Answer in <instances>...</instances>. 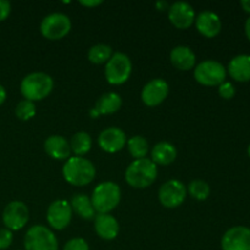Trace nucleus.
Here are the masks:
<instances>
[{
	"label": "nucleus",
	"mask_w": 250,
	"mask_h": 250,
	"mask_svg": "<svg viewBox=\"0 0 250 250\" xmlns=\"http://www.w3.org/2000/svg\"><path fill=\"white\" fill-rule=\"evenodd\" d=\"M158 177V166L151 161V159L144 158L133 160L126 168L125 178L131 187L148 188L155 182Z\"/></svg>",
	"instance_id": "nucleus-1"
},
{
	"label": "nucleus",
	"mask_w": 250,
	"mask_h": 250,
	"mask_svg": "<svg viewBox=\"0 0 250 250\" xmlns=\"http://www.w3.org/2000/svg\"><path fill=\"white\" fill-rule=\"evenodd\" d=\"M66 182L72 186H87L94 180L95 167L92 161L83 156H70L62 167Z\"/></svg>",
	"instance_id": "nucleus-2"
},
{
	"label": "nucleus",
	"mask_w": 250,
	"mask_h": 250,
	"mask_svg": "<svg viewBox=\"0 0 250 250\" xmlns=\"http://www.w3.org/2000/svg\"><path fill=\"white\" fill-rule=\"evenodd\" d=\"M54 88V81L45 72H32L22 80L20 89L24 99L39 102L48 97Z\"/></svg>",
	"instance_id": "nucleus-3"
},
{
	"label": "nucleus",
	"mask_w": 250,
	"mask_h": 250,
	"mask_svg": "<svg viewBox=\"0 0 250 250\" xmlns=\"http://www.w3.org/2000/svg\"><path fill=\"white\" fill-rule=\"evenodd\" d=\"M92 204L98 214H109L120 204L121 189L119 185L111 181L99 183L93 190Z\"/></svg>",
	"instance_id": "nucleus-4"
},
{
	"label": "nucleus",
	"mask_w": 250,
	"mask_h": 250,
	"mask_svg": "<svg viewBox=\"0 0 250 250\" xmlns=\"http://www.w3.org/2000/svg\"><path fill=\"white\" fill-rule=\"evenodd\" d=\"M24 250H58L56 236L45 226H32L24 234Z\"/></svg>",
	"instance_id": "nucleus-5"
},
{
	"label": "nucleus",
	"mask_w": 250,
	"mask_h": 250,
	"mask_svg": "<svg viewBox=\"0 0 250 250\" xmlns=\"http://www.w3.org/2000/svg\"><path fill=\"white\" fill-rule=\"evenodd\" d=\"M132 73V61L126 54L115 53L105 66V78L110 84H124Z\"/></svg>",
	"instance_id": "nucleus-6"
},
{
	"label": "nucleus",
	"mask_w": 250,
	"mask_h": 250,
	"mask_svg": "<svg viewBox=\"0 0 250 250\" xmlns=\"http://www.w3.org/2000/svg\"><path fill=\"white\" fill-rule=\"evenodd\" d=\"M227 71L221 62L215 60H205L198 63L194 68V78L198 83L207 87H219L225 82Z\"/></svg>",
	"instance_id": "nucleus-7"
},
{
	"label": "nucleus",
	"mask_w": 250,
	"mask_h": 250,
	"mask_svg": "<svg viewBox=\"0 0 250 250\" xmlns=\"http://www.w3.org/2000/svg\"><path fill=\"white\" fill-rule=\"evenodd\" d=\"M71 20L67 15L61 12H53L42 20L41 32L43 37L50 41H58L67 36L71 31Z\"/></svg>",
	"instance_id": "nucleus-8"
},
{
	"label": "nucleus",
	"mask_w": 250,
	"mask_h": 250,
	"mask_svg": "<svg viewBox=\"0 0 250 250\" xmlns=\"http://www.w3.org/2000/svg\"><path fill=\"white\" fill-rule=\"evenodd\" d=\"M29 220V210L23 202L9 203L2 211V222L10 231H20Z\"/></svg>",
	"instance_id": "nucleus-9"
},
{
	"label": "nucleus",
	"mask_w": 250,
	"mask_h": 250,
	"mask_svg": "<svg viewBox=\"0 0 250 250\" xmlns=\"http://www.w3.org/2000/svg\"><path fill=\"white\" fill-rule=\"evenodd\" d=\"M186 197H187V188L178 180L167 181L159 189V200L161 205L168 209L182 205Z\"/></svg>",
	"instance_id": "nucleus-10"
},
{
	"label": "nucleus",
	"mask_w": 250,
	"mask_h": 250,
	"mask_svg": "<svg viewBox=\"0 0 250 250\" xmlns=\"http://www.w3.org/2000/svg\"><path fill=\"white\" fill-rule=\"evenodd\" d=\"M72 212V208L67 200H55L49 205L46 211V221L54 229L61 231L70 225Z\"/></svg>",
	"instance_id": "nucleus-11"
},
{
	"label": "nucleus",
	"mask_w": 250,
	"mask_h": 250,
	"mask_svg": "<svg viewBox=\"0 0 250 250\" xmlns=\"http://www.w3.org/2000/svg\"><path fill=\"white\" fill-rule=\"evenodd\" d=\"M168 95V84L163 78H154L149 81L142 89V102L149 107L160 105Z\"/></svg>",
	"instance_id": "nucleus-12"
},
{
	"label": "nucleus",
	"mask_w": 250,
	"mask_h": 250,
	"mask_svg": "<svg viewBox=\"0 0 250 250\" xmlns=\"http://www.w3.org/2000/svg\"><path fill=\"white\" fill-rule=\"evenodd\" d=\"M168 20L178 29H187L194 23L195 12L190 4L186 1H176L167 10Z\"/></svg>",
	"instance_id": "nucleus-13"
},
{
	"label": "nucleus",
	"mask_w": 250,
	"mask_h": 250,
	"mask_svg": "<svg viewBox=\"0 0 250 250\" xmlns=\"http://www.w3.org/2000/svg\"><path fill=\"white\" fill-rule=\"evenodd\" d=\"M222 250H250V229L236 226L227 229L221 239Z\"/></svg>",
	"instance_id": "nucleus-14"
},
{
	"label": "nucleus",
	"mask_w": 250,
	"mask_h": 250,
	"mask_svg": "<svg viewBox=\"0 0 250 250\" xmlns=\"http://www.w3.org/2000/svg\"><path fill=\"white\" fill-rule=\"evenodd\" d=\"M127 143V138L125 132L119 127H109L100 132L98 137V144L102 150L106 153H117L121 150Z\"/></svg>",
	"instance_id": "nucleus-15"
},
{
	"label": "nucleus",
	"mask_w": 250,
	"mask_h": 250,
	"mask_svg": "<svg viewBox=\"0 0 250 250\" xmlns=\"http://www.w3.org/2000/svg\"><path fill=\"white\" fill-rule=\"evenodd\" d=\"M194 22L198 32L207 38H214L221 32L222 23L219 15L209 10L200 12Z\"/></svg>",
	"instance_id": "nucleus-16"
},
{
	"label": "nucleus",
	"mask_w": 250,
	"mask_h": 250,
	"mask_svg": "<svg viewBox=\"0 0 250 250\" xmlns=\"http://www.w3.org/2000/svg\"><path fill=\"white\" fill-rule=\"evenodd\" d=\"M94 231L104 241H112L117 237L120 225L110 214H98L94 217Z\"/></svg>",
	"instance_id": "nucleus-17"
},
{
	"label": "nucleus",
	"mask_w": 250,
	"mask_h": 250,
	"mask_svg": "<svg viewBox=\"0 0 250 250\" xmlns=\"http://www.w3.org/2000/svg\"><path fill=\"white\" fill-rule=\"evenodd\" d=\"M44 149L46 154L56 160H67L71 155L70 143L62 136L54 134L44 142Z\"/></svg>",
	"instance_id": "nucleus-18"
},
{
	"label": "nucleus",
	"mask_w": 250,
	"mask_h": 250,
	"mask_svg": "<svg viewBox=\"0 0 250 250\" xmlns=\"http://www.w3.org/2000/svg\"><path fill=\"white\" fill-rule=\"evenodd\" d=\"M170 61L177 70L189 71L195 65V54L189 46H175L170 53Z\"/></svg>",
	"instance_id": "nucleus-19"
},
{
	"label": "nucleus",
	"mask_w": 250,
	"mask_h": 250,
	"mask_svg": "<svg viewBox=\"0 0 250 250\" xmlns=\"http://www.w3.org/2000/svg\"><path fill=\"white\" fill-rule=\"evenodd\" d=\"M229 76L237 82H248L250 81V55L241 54L229 61Z\"/></svg>",
	"instance_id": "nucleus-20"
},
{
	"label": "nucleus",
	"mask_w": 250,
	"mask_h": 250,
	"mask_svg": "<svg viewBox=\"0 0 250 250\" xmlns=\"http://www.w3.org/2000/svg\"><path fill=\"white\" fill-rule=\"evenodd\" d=\"M177 158V150L173 144L168 142H160L155 144L151 150V161L155 165H170Z\"/></svg>",
	"instance_id": "nucleus-21"
},
{
	"label": "nucleus",
	"mask_w": 250,
	"mask_h": 250,
	"mask_svg": "<svg viewBox=\"0 0 250 250\" xmlns=\"http://www.w3.org/2000/svg\"><path fill=\"white\" fill-rule=\"evenodd\" d=\"M122 106V98L117 93L109 92L98 99L94 110L99 115H110L119 111Z\"/></svg>",
	"instance_id": "nucleus-22"
},
{
	"label": "nucleus",
	"mask_w": 250,
	"mask_h": 250,
	"mask_svg": "<svg viewBox=\"0 0 250 250\" xmlns=\"http://www.w3.org/2000/svg\"><path fill=\"white\" fill-rule=\"evenodd\" d=\"M70 205L72 208V211H75L82 219L92 220L95 217V210L93 208L92 200L88 195L82 194V193L75 194L71 199Z\"/></svg>",
	"instance_id": "nucleus-23"
},
{
	"label": "nucleus",
	"mask_w": 250,
	"mask_h": 250,
	"mask_svg": "<svg viewBox=\"0 0 250 250\" xmlns=\"http://www.w3.org/2000/svg\"><path fill=\"white\" fill-rule=\"evenodd\" d=\"M92 137L87 132H77L71 138V153L75 154V156L85 155L90 150V148H92Z\"/></svg>",
	"instance_id": "nucleus-24"
},
{
	"label": "nucleus",
	"mask_w": 250,
	"mask_h": 250,
	"mask_svg": "<svg viewBox=\"0 0 250 250\" xmlns=\"http://www.w3.org/2000/svg\"><path fill=\"white\" fill-rule=\"evenodd\" d=\"M127 149L134 160L144 159L149 151L148 141L142 136H134L127 141Z\"/></svg>",
	"instance_id": "nucleus-25"
},
{
	"label": "nucleus",
	"mask_w": 250,
	"mask_h": 250,
	"mask_svg": "<svg viewBox=\"0 0 250 250\" xmlns=\"http://www.w3.org/2000/svg\"><path fill=\"white\" fill-rule=\"evenodd\" d=\"M112 48L106 44H97L93 45L88 51V59L90 62L95 63V65H100V63H106L112 56Z\"/></svg>",
	"instance_id": "nucleus-26"
},
{
	"label": "nucleus",
	"mask_w": 250,
	"mask_h": 250,
	"mask_svg": "<svg viewBox=\"0 0 250 250\" xmlns=\"http://www.w3.org/2000/svg\"><path fill=\"white\" fill-rule=\"evenodd\" d=\"M188 193L197 200H205L210 195V186L203 180H194L188 185Z\"/></svg>",
	"instance_id": "nucleus-27"
},
{
	"label": "nucleus",
	"mask_w": 250,
	"mask_h": 250,
	"mask_svg": "<svg viewBox=\"0 0 250 250\" xmlns=\"http://www.w3.org/2000/svg\"><path fill=\"white\" fill-rule=\"evenodd\" d=\"M37 109L36 104L31 100L23 99L16 105V109H15V114H16L17 119L22 120V121H28L32 117H34L36 115Z\"/></svg>",
	"instance_id": "nucleus-28"
},
{
	"label": "nucleus",
	"mask_w": 250,
	"mask_h": 250,
	"mask_svg": "<svg viewBox=\"0 0 250 250\" xmlns=\"http://www.w3.org/2000/svg\"><path fill=\"white\" fill-rule=\"evenodd\" d=\"M63 250H89V246L83 238H72L65 244Z\"/></svg>",
	"instance_id": "nucleus-29"
},
{
	"label": "nucleus",
	"mask_w": 250,
	"mask_h": 250,
	"mask_svg": "<svg viewBox=\"0 0 250 250\" xmlns=\"http://www.w3.org/2000/svg\"><path fill=\"white\" fill-rule=\"evenodd\" d=\"M219 94L224 99H232L236 94V88L231 82H224L219 85Z\"/></svg>",
	"instance_id": "nucleus-30"
},
{
	"label": "nucleus",
	"mask_w": 250,
	"mask_h": 250,
	"mask_svg": "<svg viewBox=\"0 0 250 250\" xmlns=\"http://www.w3.org/2000/svg\"><path fill=\"white\" fill-rule=\"evenodd\" d=\"M14 239V234L10 229H0V250H5L9 248Z\"/></svg>",
	"instance_id": "nucleus-31"
},
{
	"label": "nucleus",
	"mask_w": 250,
	"mask_h": 250,
	"mask_svg": "<svg viewBox=\"0 0 250 250\" xmlns=\"http://www.w3.org/2000/svg\"><path fill=\"white\" fill-rule=\"evenodd\" d=\"M11 12V4L6 0H0V22L5 21Z\"/></svg>",
	"instance_id": "nucleus-32"
},
{
	"label": "nucleus",
	"mask_w": 250,
	"mask_h": 250,
	"mask_svg": "<svg viewBox=\"0 0 250 250\" xmlns=\"http://www.w3.org/2000/svg\"><path fill=\"white\" fill-rule=\"evenodd\" d=\"M102 2H103L102 0H81L80 4L85 7H93V6H98V5H100Z\"/></svg>",
	"instance_id": "nucleus-33"
},
{
	"label": "nucleus",
	"mask_w": 250,
	"mask_h": 250,
	"mask_svg": "<svg viewBox=\"0 0 250 250\" xmlns=\"http://www.w3.org/2000/svg\"><path fill=\"white\" fill-rule=\"evenodd\" d=\"M155 6L159 11H166V10H168L170 5H168L166 1H158L155 4Z\"/></svg>",
	"instance_id": "nucleus-34"
},
{
	"label": "nucleus",
	"mask_w": 250,
	"mask_h": 250,
	"mask_svg": "<svg viewBox=\"0 0 250 250\" xmlns=\"http://www.w3.org/2000/svg\"><path fill=\"white\" fill-rule=\"evenodd\" d=\"M5 100H6V90H5V88L0 84V105L4 104Z\"/></svg>",
	"instance_id": "nucleus-35"
},
{
	"label": "nucleus",
	"mask_w": 250,
	"mask_h": 250,
	"mask_svg": "<svg viewBox=\"0 0 250 250\" xmlns=\"http://www.w3.org/2000/svg\"><path fill=\"white\" fill-rule=\"evenodd\" d=\"M241 5H242V7H243L244 11L250 14V0H242Z\"/></svg>",
	"instance_id": "nucleus-36"
},
{
	"label": "nucleus",
	"mask_w": 250,
	"mask_h": 250,
	"mask_svg": "<svg viewBox=\"0 0 250 250\" xmlns=\"http://www.w3.org/2000/svg\"><path fill=\"white\" fill-rule=\"evenodd\" d=\"M244 29H246L247 38H248L250 41V17L246 21V26H244Z\"/></svg>",
	"instance_id": "nucleus-37"
},
{
	"label": "nucleus",
	"mask_w": 250,
	"mask_h": 250,
	"mask_svg": "<svg viewBox=\"0 0 250 250\" xmlns=\"http://www.w3.org/2000/svg\"><path fill=\"white\" fill-rule=\"evenodd\" d=\"M248 155L250 156V144H249V146H248Z\"/></svg>",
	"instance_id": "nucleus-38"
}]
</instances>
